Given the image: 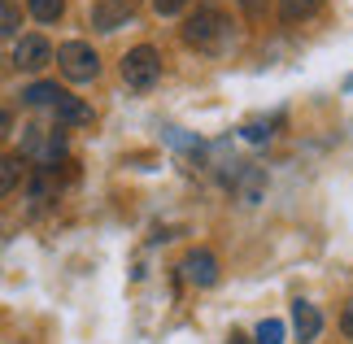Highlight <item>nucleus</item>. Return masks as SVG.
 <instances>
[{
  "instance_id": "nucleus-21",
  "label": "nucleus",
  "mask_w": 353,
  "mask_h": 344,
  "mask_svg": "<svg viewBox=\"0 0 353 344\" xmlns=\"http://www.w3.org/2000/svg\"><path fill=\"white\" fill-rule=\"evenodd\" d=\"M9 127H13V114H9V109H0V140L9 135Z\"/></svg>"
},
{
  "instance_id": "nucleus-19",
  "label": "nucleus",
  "mask_w": 353,
  "mask_h": 344,
  "mask_svg": "<svg viewBox=\"0 0 353 344\" xmlns=\"http://www.w3.org/2000/svg\"><path fill=\"white\" fill-rule=\"evenodd\" d=\"M240 9L249 13L253 22H262V18H266V9H270V0H240Z\"/></svg>"
},
{
  "instance_id": "nucleus-12",
  "label": "nucleus",
  "mask_w": 353,
  "mask_h": 344,
  "mask_svg": "<svg viewBox=\"0 0 353 344\" xmlns=\"http://www.w3.org/2000/svg\"><path fill=\"white\" fill-rule=\"evenodd\" d=\"M26 179V161L18 153H0V196H9L13 188H22Z\"/></svg>"
},
{
  "instance_id": "nucleus-5",
  "label": "nucleus",
  "mask_w": 353,
  "mask_h": 344,
  "mask_svg": "<svg viewBox=\"0 0 353 344\" xmlns=\"http://www.w3.org/2000/svg\"><path fill=\"white\" fill-rule=\"evenodd\" d=\"M48 61H52V44L44 35H18V44H13V70L39 74Z\"/></svg>"
},
{
  "instance_id": "nucleus-13",
  "label": "nucleus",
  "mask_w": 353,
  "mask_h": 344,
  "mask_svg": "<svg viewBox=\"0 0 353 344\" xmlns=\"http://www.w3.org/2000/svg\"><path fill=\"white\" fill-rule=\"evenodd\" d=\"M26 13H31L39 26H52V22H61L65 0H26Z\"/></svg>"
},
{
  "instance_id": "nucleus-15",
  "label": "nucleus",
  "mask_w": 353,
  "mask_h": 344,
  "mask_svg": "<svg viewBox=\"0 0 353 344\" xmlns=\"http://www.w3.org/2000/svg\"><path fill=\"white\" fill-rule=\"evenodd\" d=\"M262 183H266L262 170H249V174H244V183H240V201H244V205H257V196H262Z\"/></svg>"
},
{
  "instance_id": "nucleus-6",
  "label": "nucleus",
  "mask_w": 353,
  "mask_h": 344,
  "mask_svg": "<svg viewBox=\"0 0 353 344\" xmlns=\"http://www.w3.org/2000/svg\"><path fill=\"white\" fill-rule=\"evenodd\" d=\"M219 270L223 266H219V257H214L210 249H192L183 257V279L192 287H214V283H219Z\"/></svg>"
},
{
  "instance_id": "nucleus-18",
  "label": "nucleus",
  "mask_w": 353,
  "mask_h": 344,
  "mask_svg": "<svg viewBox=\"0 0 353 344\" xmlns=\"http://www.w3.org/2000/svg\"><path fill=\"white\" fill-rule=\"evenodd\" d=\"M270 122H249V127H244V140H253V144H262V140H270Z\"/></svg>"
},
{
  "instance_id": "nucleus-10",
  "label": "nucleus",
  "mask_w": 353,
  "mask_h": 344,
  "mask_svg": "<svg viewBox=\"0 0 353 344\" xmlns=\"http://www.w3.org/2000/svg\"><path fill=\"white\" fill-rule=\"evenodd\" d=\"M65 96V88H57V83H48V79H39V83H31V88H22V105L26 109H52Z\"/></svg>"
},
{
  "instance_id": "nucleus-8",
  "label": "nucleus",
  "mask_w": 353,
  "mask_h": 344,
  "mask_svg": "<svg viewBox=\"0 0 353 344\" xmlns=\"http://www.w3.org/2000/svg\"><path fill=\"white\" fill-rule=\"evenodd\" d=\"M292 332H296V340H301V344L319 340V332H323L319 305H310V301H292Z\"/></svg>"
},
{
  "instance_id": "nucleus-20",
  "label": "nucleus",
  "mask_w": 353,
  "mask_h": 344,
  "mask_svg": "<svg viewBox=\"0 0 353 344\" xmlns=\"http://www.w3.org/2000/svg\"><path fill=\"white\" fill-rule=\"evenodd\" d=\"M341 336H345V340H353V301H349L345 314H341Z\"/></svg>"
},
{
  "instance_id": "nucleus-4",
  "label": "nucleus",
  "mask_w": 353,
  "mask_h": 344,
  "mask_svg": "<svg viewBox=\"0 0 353 344\" xmlns=\"http://www.w3.org/2000/svg\"><path fill=\"white\" fill-rule=\"evenodd\" d=\"M118 70H122V83L127 88L148 92L161 79V52L153 44H135V48H127V57L118 61Z\"/></svg>"
},
{
  "instance_id": "nucleus-17",
  "label": "nucleus",
  "mask_w": 353,
  "mask_h": 344,
  "mask_svg": "<svg viewBox=\"0 0 353 344\" xmlns=\"http://www.w3.org/2000/svg\"><path fill=\"white\" fill-rule=\"evenodd\" d=\"M192 0H153V13L157 18H174V13H183Z\"/></svg>"
},
{
  "instance_id": "nucleus-2",
  "label": "nucleus",
  "mask_w": 353,
  "mask_h": 344,
  "mask_svg": "<svg viewBox=\"0 0 353 344\" xmlns=\"http://www.w3.org/2000/svg\"><path fill=\"white\" fill-rule=\"evenodd\" d=\"M52 61H57V70L65 83H97L101 79V52L88 44V39H65L61 48H52Z\"/></svg>"
},
{
  "instance_id": "nucleus-14",
  "label": "nucleus",
  "mask_w": 353,
  "mask_h": 344,
  "mask_svg": "<svg viewBox=\"0 0 353 344\" xmlns=\"http://www.w3.org/2000/svg\"><path fill=\"white\" fill-rule=\"evenodd\" d=\"M22 26V5L18 0H0V39H13Z\"/></svg>"
},
{
  "instance_id": "nucleus-9",
  "label": "nucleus",
  "mask_w": 353,
  "mask_h": 344,
  "mask_svg": "<svg viewBox=\"0 0 353 344\" xmlns=\"http://www.w3.org/2000/svg\"><path fill=\"white\" fill-rule=\"evenodd\" d=\"M92 22H97V31H118V26L131 22V5L127 0H101L92 9Z\"/></svg>"
},
{
  "instance_id": "nucleus-22",
  "label": "nucleus",
  "mask_w": 353,
  "mask_h": 344,
  "mask_svg": "<svg viewBox=\"0 0 353 344\" xmlns=\"http://www.w3.org/2000/svg\"><path fill=\"white\" fill-rule=\"evenodd\" d=\"M227 344H253L249 336H240V332H232V340H227Z\"/></svg>"
},
{
  "instance_id": "nucleus-16",
  "label": "nucleus",
  "mask_w": 353,
  "mask_h": 344,
  "mask_svg": "<svg viewBox=\"0 0 353 344\" xmlns=\"http://www.w3.org/2000/svg\"><path fill=\"white\" fill-rule=\"evenodd\" d=\"M253 344H283V323H279V318H266L262 327H257Z\"/></svg>"
},
{
  "instance_id": "nucleus-7",
  "label": "nucleus",
  "mask_w": 353,
  "mask_h": 344,
  "mask_svg": "<svg viewBox=\"0 0 353 344\" xmlns=\"http://www.w3.org/2000/svg\"><path fill=\"white\" fill-rule=\"evenodd\" d=\"M48 114H52V122H57L61 131H70V127H92V118H97L83 96H70V92H65L61 101L48 109Z\"/></svg>"
},
{
  "instance_id": "nucleus-3",
  "label": "nucleus",
  "mask_w": 353,
  "mask_h": 344,
  "mask_svg": "<svg viewBox=\"0 0 353 344\" xmlns=\"http://www.w3.org/2000/svg\"><path fill=\"white\" fill-rule=\"evenodd\" d=\"M22 161H35L39 170H52L65 157V131L61 127H22Z\"/></svg>"
},
{
  "instance_id": "nucleus-11",
  "label": "nucleus",
  "mask_w": 353,
  "mask_h": 344,
  "mask_svg": "<svg viewBox=\"0 0 353 344\" xmlns=\"http://www.w3.org/2000/svg\"><path fill=\"white\" fill-rule=\"evenodd\" d=\"M323 9V0H279V22L283 26H301Z\"/></svg>"
},
{
  "instance_id": "nucleus-1",
  "label": "nucleus",
  "mask_w": 353,
  "mask_h": 344,
  "mask_svg": "<svg viewBox=\"0 0 353 344\" xmlns=\"http://www.w3.org/2000/svg\"><path fill=\"white\" fill-rule=\"evenodd\" d=\"M183 44L196 48V52L219 57V52H227V48L236 44V22L227 18L223 9L201 5L196 13H188V22H183Z\"/></svg>"
}]
</instances>
